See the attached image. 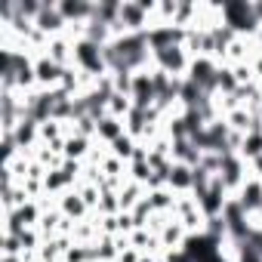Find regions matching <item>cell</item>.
Returning <instances> with one entry per match:
<instances>
[{"instance_id": "11", "label": "cell", "mask_w": 262, "mask_h": 262, "mask_svg": "<svg viewBox=\"0 0 262 262\" xmlns=\"http://www.w3.org/2000/svg\"><path fill=\"white\" fill-rule=\"evenodd\" d=\"M237 155H241L247 164L262 155V129H250V133H244V142H241V151H237Z\"/></svg>"}, {"instance_id": "13", "label": "cell", "mask_w": 262, "mask_h": 262, "mask_svg": "<svg viewBox=\"0 0 262 262\" xmlns=\"http://www.w3.org/2000/svg\"><path fill=\"white\" fill-rule=\"evenodd\" d=\"M4 256H25V247H22L19 234H4Z\"/></svg>"}, {"instance_id": "10", "label": "cell", "mask_w": 262, "mask_h": 262, "mask_svg": "<svg viewBox=\"0 0 262 262\" xmlns=\"http://www.w3.org/2000/svg\"><path fill=\"white\" fill-rule=\"evenodd\" d=\"M139 145H142L139 139H133V136H129V133H123V136H120L117 142H111V145H108V151H111L114 158H120L123 164H129V161H133V158H136V151H139Z\"/></svg>"}, {"instance_id": "15", "label": "cell", "mask_w": 262, "mask_h": 262, "mask_svg": "<svg viewBox=\"0 0 262 262\" xmlns=\"http://www.w3.org/2000/svg\"><path fill=\"white\" fill-rule=\"evenodd\" d=\"M253 71H256V80H259V83H262V56H259V59H256V62H253Z\"/></svg>"}, {"instance_id": "3", "label": "cell", "mask_w": 262, "mask_h": 262, "mask_svg": "<svg viewBox=\"0 0 262 262\" xmlns=\"http://www.w3.org/2000/svg\"><path fill=\"white\" fill-rule=\"evenodd\" d=\"M34 28L43 31L47 37H59V34H65V31H68V22H65V16L59 13V4H47V0H43L40 16L34 19Z\"/></svg>"}, {"instance_id": "12", "label": "cell", "mask_w": 262, "mask_h": 262, "mask_svg": "<svg viewBox=\"0 0 262 262\" xmlns=\"http://www.w3.org/2000/svg\"><path fill=\"white\" fill-rule=\"evenodd\" d=\"M231 262H262V253H259L250 241H241V244H234V256H231Z\"/></svg>"}, {"instance_id": "9", "label": "cell", "mask_w": 262, "mask_h": 262, "mask_svg": "<svg viewBox=\"0 0 262 262\" xmlns=\"http://www.w3.org/2000/svg\"><path fill=\"white\" fill-rule=\"evenodd\" d=\"M158 237H161V247H164V250H179V247L185 244L188 231H185V228L173 219V222H167V225L161 228V234H158Z\"/></svg>"}, {"instance_id": "2", "label": "cell", "mask_w": 262, "mask_h": 262, "mask_svg": "<svg viewBox=\"0 0 262 262\" xmlns=\"http://www.w3.org/2000/svg\"><path fill=\"white\" fill-rule=\"evenodd\" d=\"M34 77H37V86L40 90H59L62 86V77H65V68L56 65L47 53H37L34 56Z\"/></svg>"}, {"instance_id": "7", "label": "cell", "mask_w": 262, "mask_h": 262, "mask_svg": "<svg viewBox=\"0 0 262 262\" xmlns=\"http://www.w3.org/2000/svg\"><path fill=\"white\" fill-rule=\"evenodd\" d=\"M123 133H126V123H123V120H117V117H111V114H105V117L96 123V139H99L102 145L117 142Z\"/></svg>"}, {"instance_id": "8", "label": "cell", "mask_w": 262, "mask_h": 262, "mask_svg": "<svg viewBox=\"0 0 262 262\" xmlns=\"http://www.w3.org/2000/svg\"><path fill=\"white\" fill-rule=\"evenodd\" d=\"M145 194H148V188H145V185H139V182H133V179H126V182L120 185V191H117L120 210H126V213H129V210H133Z\"/></svg>"}, {"instance_id": "16", "label": "cell", "mask_w": 262, "mask_h": 262, "mask_svg": "<svg viewBox=\"0 0 262 262\" xmlns=\"http://www.w3.org/2000/svg\"><path fill=\"white\" fill-rule=\"evenodd\" d=\"M4 262H25L22 256H4Z\"/></svg>"}, {"instance_id": "5", "label": "cell", "mask_w": 262, "mask_h": 262, "mask_svg": "<svg viewBox=\"0 0 262 262\" xmlns=\"http://www.w3.org/2000/svg\"><path fill=\"white\" fill-rule=\"evenodd\" d=\"M234 201L244 207L247 216L256 213V210H262V179L259 176H247V182L241 185V191L234 194Z\"/></svg>"}, {"instance_id": "1", "label": "cell", "mask_w": 262, "mask_h": 262, "mask_svg": "<svg viewBox=\"0 0 262 262\" xmlns=\"http://www.w3.org/2000/svg\"><path fill=\"white\" fill-rule=\"evenodd\" d=\"M188 65H191V56H188V50H185L182 43L151 53V68L167 71L170 77H185V74H188Z\"/></svg>"}, {"instance_id": "4", "label": "cell", "mask_w": 262, "mask_h": 262, "mask_svg": "<svg viewBox=\"0 0 262 262\" xmlns=\"http://www.w3.org/2000/svg\"><path fill=\"white\" fill-rule=\"evenodd\" d=\"M56 207H59V213H62L65 219H71V222H83V219L90 216V207H86V201L80 198V191H77V188L65 191V194L56 201Z\"/></svg>"}, {"instance_id": "6", "label": "cell", "mask_w": 262, "mask_h": 262, "mask_svg": "<svg viewBox=\"0 0 262 262\" xmlns=\"http://www.w3.org/2000/svg\"><path fill=\"white\" fill-rule=\"evenodd\" d=\"M167 188L173 194H191L194 191V167L188 164H173L167 173Z\"/></svg>"}, {"instance_id": "14", "label": "cell", "mask_w": 262, "mask_h": 262, "mask_svg": "<svg viewBox=\"0 0 262 262\" xmlns=\"http://www.w3.org/2000/svg\"><path fill=\"white\" fill-rule=\"evenodd\" d=\"M117 262H142V253L136 247H126V250L117 253Z\"/></svg>"}]
</instances>
